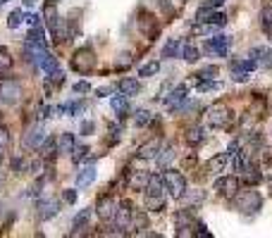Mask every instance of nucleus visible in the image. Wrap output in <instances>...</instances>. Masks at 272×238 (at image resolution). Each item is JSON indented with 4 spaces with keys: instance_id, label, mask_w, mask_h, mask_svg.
<instances>
[{
    "instance_id": "nucleus-1",
    "label": "nucleus",
    "mask_w": 272,
    "mask_h": 238,
    "mask_svg": "<svg viewBox=\"0 0 272 238\" xmlns=\"http://www.w3.org/2000/svg\"><path fill=\"white\" fill-rule=\"evenodd\" d=\"M231 200H234V207L241 214H246V217H253V214H258L263 210V196L258 191H253V188H246V191L239 188V193Z\"/></svg>"
},
{
    "instance_id": "nucleus-2",
    "label": "nucleus",
    "mask_w": 272,
    "mask_h": 238,
    "mask_svg": "<svg viewBox=\"0 0 272 238\" xmlns=\"http://www.w3.org/2000/svg\"><path fill=\"white\" fill-rule=\"evenodd\" d=\"M163 181H165V188L170 191V198L175 200H181L186 196V176L177 169H165L163 172Z\"/></svg>"
},
{
    "instance_id": "nucleus-3",
    "label": "nucleus",
    "mask_w": 272,
    "mask_h": 238,
    "mask_svg": "<svg viewBox=\"0 0 272 238\" xmlns=\"http://www.w3.org/2000/svg\"><path fill=\"white\" fill-rule=\"evenodd\" d=\"M229 121H231V110L227 105H222V103H213L205 110V124L210 129H225V126H229Z\"/></svg>"
},
{
    "instance_id": "nucleus-4",
    "label": "nucleus",
    "mask_w": 272,
    "mask_h": 238,
    "mask_svg": "<svg viewBox=\"0 0 272 238\" xmlns=\"http://www.w3.org/2000/svg\"><path fill=\"white\" fill-rule=\"evenodd\" d=\"M93 67H95V53L91 48H82V50L74 53V57H72V69H74V72L89 74Z\"/></svg>"
},
{
    "instance_id": "nucleus-5",
    "label": "nucleus",
    "mask_w": 272,
    "mask_h": 238,
    "mask_svg": "<svg viewBox=\"0 0 272 238\" xmlns=\"http://www.w3.org/2000/svg\"><path fill=\"white\" fill-rule=\"evenodd\" d=\"M22 95H24V91H22V83H19V81H14V79L0 81V100H2V103L12 105V103H17Z\"/></svg>"
},
{
    "instance_id": "nucleus-6",
    "label": "nucleus",
    "mask_w": 272,
    "mask_h": 238,
    "mask_svg": "<svg viewBox=\"0 0 272 238\" xmlns=\"http://www.w3.org/2000/svg\"><path fill=\"white\" fill-rule=\"evenodd\" d=\"M117 207H120V202L115 198L100 196V198H98V205H95V212H98V217H100L103 222H112L115 214H117Z\"/></svg>"
},
{
    "instance_id": "nucleus-7",
    "label": "nucleus",
    "mask_w": 272,
    "mask_h": 238,
    "mask_svg": "<svg viewBox=\"0 0 272 238\" xmlns=\"http://www.w3.org/2000/svg\"><path fill=\"white\" fill-rule=\"evenodd\" d=\"M229 45H231V36L218 34V36H213V39L205 43V50L220 55V57H229Z\"/></svg>"
},
{
    "instance_id": "nucleus-8",
    "label": "nucleus",
    "mask_w": 272,
    "mask_h": 238,
    "mask_svg": "<svg viewBox=\"0 0 272 238\" xmlns=\"http://www.w3.org/2000/svg\"><path fill=\"white\" fill-rule=\"evenodd\" d=\"M239 188H241L239 176H222V179L215 181V191H218L220 196H225V198H229V200L239 193Z\"/></svg>"
},
{
    "instance_id": "nucleus-9",
    "label": "nucleus",
    "mask_w": 272,
    "mask_h": 238,
    "mask_svg": "<svg viewBox=\"0 0 272 238\" xmlns=\"http://www.w3.org/2000/svg\"><path fill=\"white\" fill-rule=\"evenodd\" d=\"M57 212H60V200H55V198H45V200H41V202L36 205V217H39L41 222L53 219Z\"/></svg>"
},
{
    "instance_id": "nucleus-10",
    "label": "nucleus",
    "mask_w": 272,
    "mask_h": 238,
    "mask_svg": "<svg viewBox=\"0 0 272 238\" xmlns=\"http://www.w3.org/2000/svg\"><path fill=\"white\" fill-rule=\"evenodd\" d=\"M186 95H189V86H186V83H181V86H177L175 91L165 98V105L170 107L172 112H177L179 107H181V103L186 100Z\"/></svg>"
},
{
    "instance_id": "nucleus-11",
    "label": "nucleus",
    "mask_w": 272,
    "mask_h": 238,
    "mask_svg": "<svg viewBox=\"0 0 272 238\" xmlns=\"http://www.w3.org/2000/svg\"><path fill=\"white\" fill-rule=\"evenodd\" d=\"M138 29H141V31H143L150 40L155 39V36H158V31H160L158 22H155V17H153V14H146V12L138 17Z\"/></svg>"
},
{
    "instance_id": "nucleus-12",
    "label": "nucleus",
    "mask_w": 272,
    "mask_h": 238,
    "mask_svg": "<svg viewBox=\"0 0 272 238\" xmlns=\"http://www.w3.org/2000/svg\"><path fill=\"white\" fill-rule=\"evenodd\" d=\"M48 138V133L43 126H34V129H29L24 133V146L27 148H41V143Z\"/></svg>"
},
{
    "instance_id": "nucleus-13",
    "label": "nucleus",
    "mask_w": 272,
    "mask_h": 238,
    "mask_svg": "<svg viewBox=\"0 0 272 238\" xmlns=\"http://www.w3.org/2000/svg\"><path fill=\"white\" fill-rule=\"evenodd\" d=\"M117 88H120V93H124L127 98H134V95L141 93V81L134 79V77H124V79H120Z\"/></svg>"
},
{
    "instance_id": "nucleus-14",
    "label": "nucleus",
    "mask_w": 272,
    "mask_h": 238,
    "mask_svg": "<svg viewBox=\"0 0 272 238\" xmlns=\"http://www.w3.org/2000/svg\"><path fill=\"white\" fill-rule=\"evenodd\" d=\"M158 150H160V138H150L148 143H143V146L136 150V158L138 159H155Z\"/></svg>"
},
{
    "instance_id": "nucleus-15",
    "label": "nucleus",
    "mask_w": 272,
    "mask_h": 238,
    "mask_svg": "<svg viewBox=\"0 0 272 238\" xmlns=\"http://www.w3.org/2000/svg\"><path fill=\"white\" fill-rule=\"evenodd\" d=\"M112 222L117 224V229H129V222H132V205H129L127 200L117 207V214H115Z\"/></svg>"
},
{
    "instance_id": "nucleus-16",
    "label": "nucleus",
    "mask_w": 272,
    "mask_h": 238,
    "mask_svg": "<svg viewBox=\"0 0 272 238\" xmlns=\"http://www.w3.org/2000/svg\"><path fill=\"white\" fill-rule=\"evenodd\" d=\"M229 155L227 153H218V155H213V158L208 159V164H205V169L210 174H220L225 172V167H227V162H229Z\"/></svg>"
},
{
    "instance_id": "nucleus-17",
    "label": "nucleus",
    "mask_w": 272,
    "mask_h": 238,
    "mask_svg": "<svg viewBox=\"0 0 272 238\" xmlns=\"http://www.w3.org/2000/svg\"><path fill=\"white\" fill-rule=\"evenodd\" d=\"M150 174L148 172H129V188L132 191H146Z\"/></svg>"
},
{
    "instance_id": "nucleus-18",
    "label": "nucleus",
    "mask_w": 272,
    "mask_h": 238,
    "mask_svg": "<svg viewBox=\"0 0 272 238\" xmlns=\"http://www.w3.org/2000/svg\"><path fill=\"white\" fill-rule=\"evenodd\" d=\"M110 105H112V110L117 112V117H120V119H124L127 115H129V98H127L124 93L115 95V98L110 100Z\"/></svg>"
},
{
    "instance_id": "nucleus-19",
    "label": "nucleus",
    "mask_w": 272,
    "mask_h": 238,
    "mask_svg": "<svg viewBox=\"0 0 272 238\" xmlns=\"http://www.w3.org/2000/svg\"><path fill=\"white\" fill-rule=\"evenodd\" d=\"M27 43L29 45H36V48H48V40H45V31H43L39 24L29 31L27 36Z\"/></svg>"
},
{
    "instance_id": "nucleus-20",
    "label": "nucleus",
    "mask_w": 272,
    "mask_h": 238,
    "mask_svg": "<svg viewBox=\"0 0 272 238\" xmlns=\"http://www.w3.org/2000/svg\"><path fill=\"white\" fill-rule=\"evenodd\" d=\"M184 141H186L189 146H201V143L205 141V129L203 126H191V129H186Z\"/></svg>"
},
{
    "instance_id": "nucleus-21",
    "label": "nucleus",
    "mask_w": 272,
    "mask_h": 238,
    "mask_svg": "<svg viewBox=\"0 0 272 238\" xmlns=\"http://www.w3.org/2000/svg\"><path fill=\"white\" fill-rule=\"evenodd\" d=\"M172 159H175V148L172 146H165L158 150V155H155V162H158V167L160 169H167L170 164H172Z\"/></svg>"
},
{
    "instance_id": "nucleus-22",
    "label": "nucleus",
    "mask_w": 272,
    "mask_h": 238,
    "mask_svg": "<svg viewBox=\"0 0 272 238\" xmlns=\"http://www.w3.org/2000/svg\"><path fill=\"white\" fill-rule=\"evenodd\" d=\"M129 229L134 231H146L148 229V214L141 210H132V222H129Z\"/></svg>"
},
{
    "instance_id": "nucleus-23",
    "label": "nucleus",
    "mask_w": 272,
    "mask_h": 238,
    "mask_svg": "<svg viewBox=\"0 0 272 238\" xmlns=\"http://www.w3.org/2000/svg\"><path fill=\"white\" fill-rule=\"evenodd\" d=\"M146 210L163 212L165 210V193H146Z\"/></svg>"
},
{
    "instance_id": "nucleus-24",
    "label": "nucleus",
    "mask_w": 272,
    "mask_h": 238,
    "mask_svg": "<svg viewBox=\"0 0 272 238\" xmlns=\"http://www.w3.org/2000/svg\"><path fill=\"white\" fill-rule=\"evenodd\" d=\"M89 222H91V207H86V210H82L74 219H72V226H74V231H72V236H77V234H82L84 226H89Z\"/></svg>"
},
{
    "instance_id": "nucleus-25",
    "label": "nucleus",
    "mask_w": 272,
    "mask_h": 238,
    "mask_svg": "<svg viewBox=\"0 0 272 238\" xmlns=\"http://www.w3.org/2000/svg\"><path fill=\"white\" fill-rule=\"evenodd\" d=\"M74 150V136L69 131H65L57 138V155H69Z\"/></svg>"
},
{
    "instance_id": "nucleus-26",
    "label": "nucleus",
    "mask_w": 272,
    "mask_h": 238,
    "mask_svg": "<svg viewBox=\"0 0 272 238\" xmlns=\"http://www.w3.org/2000/svg\"><path fill=\"white\" fill-rule=\"evenodd\" d=\"M95 167H84L82 172L77 174V186L79 188H86V186H91L95 181Z\"/></svg>"
},
{
    "instance_id": "nucleus-27",
    "label": "nucleus",
    "mask_w": 272,
    "mask_h": 238,
    "mask_svg": "<svg viewBox=\"0 0 272 238\" xmlns=\"http://www.w3.org/2000/svg\"><path fill=\"white\" fill-rule=\"evenodd\" d=\"M41 155L45 159H55V155H57V138H53V136H48L45 141L41 143Z\"/></svg>"
},
{
    "instance_id": "nucleus-28",
    "label": "nucleus",
    "mask_w": 272,
    "mask_h": 238,
    "mask_svg": "<svg viewBox=\"0 0 272 238\" xmlns=\"http://www.w3.org/2000/svg\"><path fill=\"white\" fill-rule=\"evenodd\" d=\"M251 55H253L256 62H260L263 67H272V50L270 48H253Z\"/></svg>"
},
{
    "instance_id": "nucleus-29",
    "label": "nucleus",
    "mask_w": 272,
    "mask_h": 238,
    "mask_svg": "<svg viewBox=\"0 0 272 238\" xmlns=\"http://www.w3.org/2000/svg\"><path fill=\"white\" fill-rule=\"evenodd\" d=\"M260 27L268 34V39L272 40V7H263L260 10Z\"/></svg>"
},
{
    "instance_id": "nucleus-30",
    "label": "nucleus",
    "mask_w": 272,
    "mask_h": 238,
    "mask_svg": "<svg viewBox=\"0 0 272 238\" xmlns=\"http://www.w3.org/2000/svg\"><path fill=\"white\" fill-rule=\"evenodd\" d=\"M179 48H181V40H179V39H170V40H167V43L163 45V57H167V60L177 57V55H179Z\"/></svg>"
},
{
    "instance_id": "nucleus-31",
    "label": "nucleus",
    "mask_w": 272,
    "mask_h": 238,
    "mask_svg": "<svg viewBox=\"0 0 272 238\" xmlns=\"http://www.w3.org/2000/svg\"><path fill=\"white\" fill-rule=\"evenodd\" d=\"M231 79L236 81V83H246L248 81V72L239 65V60H231Z\"/></svg>"
},
{
    "instance_id": "nucleus-32",
    "label": "nucleus",
    "mask_w": 272,
    "mask_h": 238,
    "mask_svg": "<svg viewBox=\"0 0 272 238\" xmlns=\"http://www.w3.org/2000/svg\"><path fill=\"white\" fill-rule=\"evenodd\" d=\"M181 57L189 62V65H193V62H198V57H201V53H198V48H193L191 43H184V50H181Z\"/></svg>"
},
{
    "instance_id": "nucleus-33",
    "label": "nucleus",
    "mask_w": 272,
    "mask_h": 238,
    "mask_svg": "<svg viewBox=\"0 0 272 238\" xmlns=\"http://www.w3.org/2000/svg\"><path fill=\"white\" fill-rule=\"evenodd\" d=\"M150 121H153V115H150L148 110H136V115H134V124L141 129V126H148Z\"/></svg>"
},
{
    "instance_id": "nucleus-34",
    "label": "nucleus",
    "mask_w": 272,
    "mask_h": 238,
    "mask_svg": "<svg viewBox=\"0 0 272 238\" xmlns=\"http://www.w3.org/2000/svg\"><path fill=\"white\" fill-rule=\"evenodd\" d=\"M158 72H160V62H148V65H143L138 69V77H153Z\"/></svg>"
},
{
    "instance_id": "nucleus-35",
    "label": "nucleus",
    "mask_w": 272,
    "mask_h": 238,
    "mask_svg": "<svg viewBox=\"0 0 272 238\" xmlns=\"http://www.w3.org/2000/svg\"><path fill=\"white\" fill-rule=\"evenodd\" d=\"M22 19H24V12H22V10H14V12L7 17V27H10V29H17L19 24H22Z\"/></svg>"
},
{
    "instance_id": "nucleus-36",
    "label": "nucleus",
    "mask_w": 272,
    "mask_h": 238,
    "mask_svg": "<svg viewBox=\"0 0 272 238\" xmlns=\"http://www.w3.org/2000/svg\"><path fill=\"white\" fill-rule=\"evenodd\" d=\"M218 67L215 65H208V67H203V69H201V72H198V79L203 81V79H213V77H218Z\"/></svg>"
},
{
    "instance_id": "nucleus-37",
    "label": "nucleus",
    "mask_w": 272,
    "mask_h": 238,
    "mask_svg": "<svg viewBox=\"0 0 272 238\" xmlns=\"http://www.w3.org/2000/svg\"><path fill=\"white\" fill-rule=\"evenodd\" d=\"M82 107H84V103L82 100H77V103H67V105H62V112H67L69 117H74L77 112H82Z\"/></svg>"
},
{
    "instance_id": "nucleus-38",
    "label": "nucleus",
    "mask_w": 272,
    "mask_h": 238,
    "mask_svg": "<svg viewBox=\"0 0 272 238\" xmlns=\"http://www.w3.org/2000/svg\"><path fill=\"white\" fill-rule=\"evenodd\" d=\"M86 153H89V148L86 146H74V150H72V159H74V164H79L82 158H86Z\"/></svg>"
},
{
    "instance_id": "nucleus-39",
    "label": "nucleus",
    "mask_w": 272,
    "mask_h": 238,
    "mask_svg": "<svg viewBox=\"0 0 272 238\" xmlns=\"http://www.w3.org/2000/svg\"><path fill=\"white\" fill-rule=\"evenodd\" d=\"M158 5H160V10H163L167 17H175V5H172L170 0H158Z\"/></svg>"
},
{
    "instance_id": "nucleus-40",
    "label": "nucleus",
    "mask_w": 272,
    "mask_h": 238,
    "mask_svg": "<svg viewBox=\"0 0 272 238\" xmlns=\"http://www.w3.org/2000/svg\"><path fill=\"white\" fill-rule=\"evenodd\" d=\"M10 141H12V138H10V131H7L5 126H0V150L10 146Z\"/></svg>"
},
{
    "instance_id": "nucleus-41",
    "label": "nucleus",
    "mask_w": 272,
    "mask_h": 238,
    "mask_svg": "<svg viewBox=\"0 0 272 238\" xmlns=\"http://www.w3.org/2000/svg\"><path fill=\"white\" fill-rule=\"evenodd\" d=\"M10 65H12V57L7 53V48L0 45V67H10Z\"/></svg>"
},
{
    "instance_id": "nucleus-42",
    "label": "nucleus",
    "mask_w": 272,
    "mask_h": 238,
    "mask_svg": "<svg viewBox=\"0 0 272 238\" xmlns=\"http://www.w3.org/2000/svg\"><path fill=\"white\" fill-rule=\"evenodd\" d=\"M62 200H65L67 205H74V202H77V191H74V188H67V191L62 193Z\"/></svg>"
},
{
    "instance_id": "nucleus-43",
    "label": "nucleus",
    "mask_w": 272,
    "mask_h": 238,
    "mask_svg": "<svg viewBox=\"0 0 272 238\" xmlns=\"http://www.w3.org/2000/svg\"><path fill=\"white\" fill-rule=\"evenodd\" d=\"M36 119H39V121H45V119H50V107H48V105H41V107H39V115H36Z\"/></svg>"
},
{
    "instance_id": "nucleus-44",
    "label": "nucleus",
    "mask_w": 272,
    "mask_h": 238,
    "mask_svg": "<svg viewBox=\"0 0 272 238\" xmlns=\"http://www.w3.org/2000/svg\"><path fill=\"white\" fill-rule=\"evenodd\" d=\"M239 65L244 67L246 72H253V69H256V67H258V62H256V60H253V57H248V60H239Z\"/></svg>"
},
{
    "instance_id": "nucleus-45",
    "label": "nucleus",
    "mask_w": 272,
    "mask_h": 238,
    "mask_svg": "<svg viewBox=\"0 0 272 238\" xmlns=\"http://www.w3.org/2000/svg\"><path fill=\"white\" fill-rule=\"evenodd\" d=\"M95 131V124L93 121H82V133L84 136H91Z\"/></svg>"
},
{
    "instance_id": "nucleus-46",
    "label": "nucleus",
    "mask_w": 272,
    "mask_h": 238,
    "mask_svg": "<svg viewBox=\"0 0 272 238\" xmlns=\"http://www.w3.org/2000/svg\"><path fill=\"white\" fill-rule=\"evenodd\" d=\"M91 91V86L86 83V81H79V83H74V93H89Z\"/></svg>"
},
{
    "instance_id": "nucleus-47",
    "label": "nucleus",
    "mask_w": 272,
    "mask_h": 238,
    "mask_svg": "<svg viewBox=\"0 0 272 238\" xmlns=\"http://www.w3.org/2000/svg\"><path fill=\"white\" fill-rule=\"evenodd\" d=\"M132 65V57L124 53V55H120V60H117V67H129Z\"/></svg>"
},
{
    "instance_id": "nucleus-48",
    "label": "nucleus",
    "mask_w": 272,
    "mask_h": 238,
    "mask_svg": "<svg viewBox=\"0 0 272 238\" xmlns=\"http://www.w3.org/2000/svg\"><path fill=\"white\" fill-rule=\"evenodd\" d=\"M196 164V158L191 155V158H184V167H193Z\"/></svg>"
},
{
    "instance_id": "nucleus-49",
    "label": "nucleus",
    "mask_w": 272,
    "mask_h": 238,
    "mask_svg": "<svg viewBox=\"0 0 272 238\" xmlns=\"http://www.w3.org/2000/svg\"><path fill=\"white\" fill-rule=\"evenodd\" d=\"M108 93H112V88L110 86H105V88H98V95L103 98V95H108Z\"/></svg>"
},
{
    "instance_id": "nucleus-50",
    "label": "nucleus",
    "mask_w": 272,
    "mask_h": 238,
    "mask_svg": "<svg viewBox=\"0 0 272 238\" xmlns=\"http://www.w3.org/2000/svg\"><path fill=\"white\" fill-rule=\"evenodd\" d=\"M5 181H7V176H5V174L0 172V191H2V186H5Z\"/></svg>"
},
{
    "instance_id": "nucleus-51",
    "label": "nucleus",
    "mask_w": 272,
    "mask_h": 238,
    "mask_svg": "<svg viewBox=\"0 0 272 238\" xmlns=\"http://www.w3.org/2000/svg\"><path fill=\"white\" fill-rule=\"evenodd\" d=\"M22 2H24V5H34L36 0H22Z\"/></svg>"
},
{
    "instance_id": "nucleus-52",
    "label": "nucleus",
    "mask_w": 272,
    "mask_h": 238,
    "mask_svg": "<svg viewBox=\"0 0 272 238\" xmlns=\"http://www.w3.org/2000/svg\"><path fill=\"white\" fill-rule=\"evenodd\" d=\"M2 162H5V158H2V153H0V167H2Z\"/></svg>"
},
{
    "instance_id": "nucleus-53",
    "label": "nucleus",
    "mask_w": 272,
    "mask_h": 238,
    "mask_svg": "<svg viewBox=\"0 0 272 238\" xmlns=\"http://www.w3.org/2000/svg\"><path fill=\"white\" fill-rule=\"evenodd\" d=\"M48 2H53V5H57V2H62V0H48Z\"/></svg>"
},
{
    "instance_id": "nucleus-54",
    "label": "nucleus",
    "mask_w": 272,
    "mask_h": 238,
    "mask_svg": "<svg viewBox=\"0 0 272 238\" xmlns=\"http://www.w3.org/2000/svg\"><path fill=\"white\" fill-rule=\"evenodd\" d=\"M2 121H5V117H2V112H0V126H2Z\"/></svg>"
},
{
    "instance_id": "nucleus-55",
    "label": "nucleus",
    "mask_w": 272,
    "mask_h": 238,
    "mask_svg": "<svg viewBox=\"0 0 272 238\" xmlns=\"http://www.w3.org/2000/svg\"><path fill=\"white\" fill-rule=\"evenodd\" d=\"M5 2H7V0H0V7H2V5H5Z\"/></svg>"
},
{
    "instance_id": "nucleus-56",
    "label": "nucleus",
    "mask_w": 272,
    "mask_h": 238,
    "mask_svg": "<svg viewBox=\"0 0 272 238\" xmlns=\"http://www.w3.org/2000/svg\"><path fill=\"white\" fill-rule=\"evenodd\" d=\"M184 2H186V0H184Z\"/></svg>"
}]
</instances>
